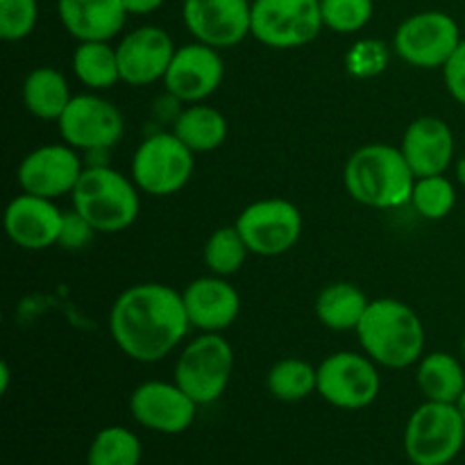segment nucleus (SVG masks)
Listing matches in <instances>:
<instances>
[{"label":"nucleus","mask_w":465,"mask_h":465,"mask_svg":"<svg viewBox=\"0 0 465 465\" xmlns=\"http://www.w3.org/2000/svg\"><path fill=\"white\" fill-rule=\"evenodd\" d=\"M184 298L159 282L123 291L109 312V334L123 354L139 363H157L189 334Z\"/></svg>","instance_id":"1"},{"label":"nucleus","mask_w":465,"mask_h":465,"mask_svg":"<svg viewBox=\"0 0 465 465\" xmlns=\"http://www.w3.org/2000/svg\"><path fill=\"white\" fill-rule=\"evenodd\" d=\"M413 175L402 148L389 143H368L350 154L343 171L348 193L371 209H398L411 203Z\"/></svg>","instance_id":"2"},{"label":"nucleus","mask_w":465,"mask_h":465,"mask_svg":"<svg viewBox=\"0 0 465 465\" xmlns=\"http://www.w3.org/2000/svg\"><path fill=\"white\" fill-rule=\"evenodd\" d=\"M363 354L377 366L400 371L418 363L425 352V327L409 304L393 298L371 300L357 327Z\"/></svg>","instance_id":"3"},{"label":"nucleus","mask_w":465,"mask_h":465,"mask_svg":"<svg viewBox=\"0 0 465 465\" xmlns=\"http://www.w3.org/2000/svg\"><path fill=\"white\" fill-rule=\"evenodd\" d=\"M71 195L73 209L84 216L95 232L103 234H118L132 227L139 216V186L116 168H84Z\"/></svg>","instance_id":"4"},{"label":"nucleus","mask_w":465,"mask_h":465,"mask_svg":"<svg viewBox=\"0 0 465 465\" xmlns=\"http://www.w3.org/2000/svg\"><path fill=\"white\" fill-rule=\"evenodd\" d=\"M463 445L465 422L457 404L425 400L407 420L404 452L413 465H450Z\"/></svg>","instance_id":"5"},{"label":"nucleus","mask_w":465,"mask_h":465,"mask_svg":"<svg viewBox=\"0 0 465 465\" xmlns=\"http://www.w3.org/2000/svg\"><path fill=\"white\" fill-rule=\"evenodd\" d=\"M234 372V350L221 334H200L184 345L173 380L200 404H213L227 391Z\"/></svg>","instance_id":"6"},{"label":"nucleus","mask_w":465,"mask_h":465,"mask_svg":"<svg viewBox=\"0 0 465 465\" xmlns=\"http://www.w3.org/2000/svg\"><path fill=\"white\" fill-rule=\"evenodd\" d=\"M193 154L173 132L148 136L132 157V182L153 198L177 193L193 175Z\"/></svg>","instance_id":"7"},{"label":"nucleus","mask_w":465,"mask_h":465,"mask_svg":"<svg viewBox=\"0 0 465 465\" xmlns=\"http://www.w3.org/2000/svg\"><path fill=\"white\" fill-rule=\"evenodd\" d=\"M325 27L321 0H252V35L272 50L302 48Z\"/></svg>","instance_id":"8"},{"label":"nucleus","mask_w":465,"mask_h":465,"mask_svg":"<svg viewBox=\"0 0 465 465\" xmlns=\"http://www.w3.org/2000/svg\"><path fill=\"white\" fill-rule=\"evenodd\" d=\"M381 377L368 354L334 352L318 366V395L345 411L366 409L380 398Z\"/></svg>","instance_id":"9"},{"label":"nucleus","mask_w":465,"mask_h":465,"mask_svg":"<svg viewBox=\"0 0 465 465\" xmlns=\"http://www.w3.org/2000/svg\"><path fill=\"white\" fill-rule=\"evenodd\" d=\"M461 27L445 12H418L400 23L393 50L416 68H443L461 45Z\"/></svg>","instance_id":"10"},{"label":"nucleus","mask_w":465,"mask_h":465,"mask_svg":"<svg viewBox=\"0 0 465 465\" xmlns=\"http://www.w3.org/2000/svg\"><path fill=\"white\" fill-rule=\"evenodd\" d=\"M234 225L248 243L250 254L280 257L300 241L302 213L291 200L263 198L248 204L239 213Z\"/></svg>","instance_id":"11"},{"label":"nucleus","mask_w":465,"mask_h":465,"mask_svg":"<svg viewBox=\"0 0 465 465\" xmlns=\"http://www.w3.org/2000/svg\"><path fill=\"white\" fill-rule=\"evenodd\" d=\"M64 143L86 153H104L123 139L125 118L121 109L98 94L73 95L57 121Z\"/></svg>","instance_id":"12"},{"label":"nucleus","mask_w":465,"mask_h":465,"mask_svg":"<svg viewBox=\"0 0 465 465\" xmlns=\"http://www.w3.org/2000/svg\"><path fill=\"white\" fill-rule=\"evenodd\" d=\"M200 404L173 381H143L130 395V413L141 427L157 434H184L195 422Z\"/></svg>","instance_id":"13"},{"label":"nucleus","mask_w":465,"mask_h":465,"mask_svg":"<svg viewBox=\"0 0 465 465\" xmlns=\"http://www.w3.org/2000/svg\"><path fill=\"white\" fill-rule=\"evenodd\" d=\"M182 18L195 41L232 48L252 35V0H184Z\"/></svg>","instance_id":"14"},{"label":"nucleus","mask_w":465,"mask_h":465,"mask_svg":"<svg viewBox=\"0 0 465 465\" xmlns=\"http://www.w3.org/2000/svg\"><path fill=\"white\" fill-rule=\"evenodd\" d=\"M82 159L77 150L68 143H48L35 148L18 163V184L23 193L39 195V198L57 200L71 195L80 182Z\"/></svg>","instance_id":"15"},{"label":"nucleus","mask_w":465,"mask_h":465,"mask_svg":"<svg viewBox=\"0 0 465 465\" xmlns=\"http://www.w3.org/2000/svg\"><path fill=\"white\" fill-rule=\"evenodd\" d=\"M225 77L221 53L207 44H186L175 50L173 62L163 75V86L173 100L195 104L216 94Z\"/></svg>","instance_id":"16"},{"label":"nucleus","mask_w":465,"mask_h":465,"mask_svg":"<svg viewBox=\"0 0 465 465\" xmlns=\"http://www.w3.org/2000/svg\"><path fill=\"white\" fill-rule=\"evenodd\" d=\"M175 50L171 35L163 27L143 25L127 32L116 45L121 80L130 86H145L163 80Z\"/></svg>","instance_id":"17"},{"label":"nucleus","mask_w":465,"mask_h":465,"mask_svg":"<svg viewBox=\"0 0 465 465\" xmlns=\"http://www.w3.org/2000/svg\"><path fill=\"white\" fill-rule=\"evenodd\" d=\"M64 212L54 200L21 193L5 209V232L23 250H45L59 241Z\"/></svg>","instance_id":"18"},{"label":"nucleus","mask_w":465,"mask_h":465,"mask_svg":"<svg viewBox=\"0 0 465 465\" xmlns=\"http://www.w3.org/2000/svg\"><path fill=\"white\" fill-rule=\"evenodd\" d=\"M182 298L191 327L204 334H221L241 313L239 291L225 277H198L182 291Z\"/></svg>","instance_id":"19"},{"label":"nucleus","mask_w":465,"mask_h":465,"mask_svg":"<svg viewBox=\"0 0 465 465\" xmlns=\"http://www.w3.org/2000/svg\"><path fill=\"white\" fill-rule=\"evenodd\" d=\"M400 148L413 175L431 177L445 175V171L452 166L457 143H454L452 127L443 118L420 116L409 123Z\"/></svg>","instance_id":"20"},{"label":"nucleus","mask_w":465,"mask_h":465,"mask_svg":"<svg viewBox=\"0 0 465 465\" xmlns=\"http://www.w3.org/2000/svg\"><path fill=\"white\" fill-rule=\"evenodd\" d=\"M64 30L82 41H112L125 27L127 9L123 0H57Z\"/></svg>","instance_id":"21"},{"label":"nucleus","mask_w":465,"mask_h":465,"mask_svg":"<svg viewBox=\"0 0 465 465\" xmlns=\"http://www.w3.org/2000/svg\"><path fill=\"white\" fill-rule=\"evenodd\" d=\"M71 98L73 94L68 80L64 77V73L53 66L35 68L23 80V104L32 116L41 118V121L57 123Z\"/></svg>","instance_id":"22"},{"label":"nucleus","mask_w":465,"mask_h":465,"mask_svg":"<svg viewBox=\"0 0 465 465\" xmlns=\"http://www.w3.org/2000/svg\"><path fill=\"white\" fill-rule=\"evenodd\" d=\"M173 134L193 153H212L225 143L227 118L212 104H189L175 116Z\"/></svg>","instance_id":"23"},{"label":"nucleus","mask_w":465,"mask_h":465,"mask_svg":"<svg viewBox=\"0 0 465 465\" xmlns=\"http://www.w3.org/2000/svg\"><path fill=\"white\" fill-rule=\"evenodd\" d=\"M371 300L357 284L336 282L318 293L316 316L331 331H357Z\"/></svg>","instance_id":"24"},{"label":"nucleus","mask_w":465,"mask_h":465,"mask_svg":"<svg viewBox=\"0 0 465 465\" xmlns=\"http://www.w3.org/2000/svg\"><path fill=\"white\" fill-rule=\"evenodd\" d=\"M418 389L430 402L457 404L465 391V371L448 352H431L418 361Z\"/></svg>","instance_id":"25"},{"label":"nucleus","mask_w":465,"mask_h":465,"mask_svg":"<svg viewBox=\"0 0 465 465\" xmlns=\"http://www.w3.org/2000/svg\"><path fill=\"white\" fill-rule=\"evenodd\" d=\"M73 73L91 91L112 89L121 80L116 48L109 41H82L73 53Z\"/></svg>","instance_id":"26"},{"label":"nucleus","mask_w":465,"mask_h":465,"mask_svg":"<svg viewBox=\"0 0 465 465\" xmlns=\"http://www.w3.org/2000/svg\"><path fill=\"white\" fill-rule=\"evenodd\" d=\"M266 389L280 402H300L318 393V368L304 359H282L268 371Z\"/></svg>","instance_id":"27"},{"label":"nucleus","mask_w":465,"mask_h":465,"mask_svg":"<svg viewBox=\"0 0 465 465\" xmlns=\"http://www.w3.org/2000/svg\"><path fill=\"white\" fill-rule=\"evenodd\" d=\"M143 445L127 427L112 425L94 436L86 452V465H139Z\"/></svg>","instance_id":"28"},{"label":"nucleus","mask_w":465,"mask_h":465,"mask_svg":"<svg viewBox=\"0 0 465 465\" xmlns=\"http://www.w3.org/2000/svg\"><path fill=\"white\" fill-rule=\"evenodd\" d=\"M248 254V243L243 241L241 232L236 230V225L218 227L216 232H212L203 250L204 266L209 268L212 275L218 277H230L239 272Z\"/></svg>","instance_id":"29"},{"label":"nucleus","mask_w":465,"mask_h":465,"mask_svg":"<svg viewBox=\"0 0 465 465\" xmlns=\"http://www.w3.org/2000/svg\"><path fill=\"white\" fill-rule=\"evenodd\" d=\"M411 204L427 221H443L457 204V186L450 177H418L411 193Z\"/></svg>","instance_id":"30"},{"label":"nucleus","mask_w":465,"mask_h":465,"mask_svg":"<svg viewBox=\"0 0 465 465\" xmlns=\"http://www.w3.org/2000/svg\"><path fill=\"white\" fill-rule=\"evenodd\" d=\"M322 23L336 35H354L371 23L375 14L372 0H321Z\"/></svg>","instance_id":"31"},{"label":"nucleus","mask_w":465,"mask_h":465,"mask_svg":"<svg viewBox=\"0 0 465 465\" xmlns=\"http://www.w3.org/2000/svg\"><path fill=\"white\" fill-rule=\"evenodd\" d=\"M39 21L36 0H0V36L5 41H23L35 32Z\"/></svg>","instance_id":"32"},{"label":"nucleus","mask_w":465,"mask_h":465,"mask_svg":"<svg viewBox=\"0 0 465 465\" xmlns=\"http://www.w3.org/2000/svg\"><path fill=\"white\" fill-rule=\"evenodd\" d=\"M389 66V48L377 39H361L345 54V68L354 77H375Z\"/></svg>","instance_id":"33"},{"label":"nucleus","mask_w":465,"mask_h":465,"mask_svg":"<svg viewBox=\"0 0 465 465\" xmlns=\"http://www.w3.org/2000/svg\"><path fill=\"white\" fill-rule=\"evenodd\" d=\"M94 232L95 230L91 227V223L73 209V212L64 213L57 245H62V248L66 250H82L84 245H89L91 239H94Z\"/></svg>","instance_id":"34"},{"label":"nucleus","mask_w":465,"mask_h":465,"mask_svg":"<svg viewBox=\"0 0 465 465\" xmlns=\"http://www.w3.org/2000/svg\"><path fill=\"white\" fill-rule=\"evenodd\" d=\"M443 80L448 86V94L465 107V39L443 66Z\"/></svg>","instance_id":"35"},{"label":"nucleus","mask_w":465,"mask_h":465,"mask_svg":"<svg viewBox=\"0 0 465 465\" xmlns=\"http://www.w3.org/2000/svg\"><path fill=\"white\" fill-rule=\"evenodd\" d=\"M123 5H125L127 14H132V16H145V14L157 12L163 0H123Z\"/></svg>","instance_id":"36"},{"label":"nucleus","mask_w":465,"mask_h":465,"mask_svg":"<svg viewBox=\"0 0 465 465\" xmlns=\"http://www.w3.org/2000/svg\"><path fill=\"white\" fill-rule=\"evenodd\" d=\"M9 366H7V361H3L0 363V393H7V389H9Z\"/></svg>","instance_id":"37"},{"label":"nucleus","mask_w":465,"mask_h":465,"mask_svg":"<svg viewBox=\"0 0 465 465\" xmlns=\"http://www.w3.org/2000/svg\"><path fill=\"white\" fill-rule=\"evenodd\" d=\"M454 173H457V182L465 186V157L459 159L457 166H454Z\"/></svg>","instance_id":"38"},{"label":"nucleus","mask_w":465,"mask_h":465,"mask_svg":"<svg viewBox=\"0 0 465 465\" xmlns=\"http://www.w3.org/2000/svg\"><path fill=\"white\" fill-rule=\"evenodd\" d=\"M457 409H459V413H461V418H463V422H465V391L461 393V398L457 400Z\"/></svg>","instance_id":"39"},{"label":"nucleus","mask_w":465,"mask_h":465,"mask_svg":"<svg viewBox=\"0 0 465 465\" xmlns=\"http://www.w3.org/2000/svg\"><path fill=\"white\" fill-rule=\"evenodd\" d=\"M461 354H463V359H465V334H463V339H461Z\"/></svg>","instance_id":"40"},{"label":"nucleus","mask_w":465,"mask_h":465,"mask_svg":"<svg viewBox=\"0 0 465 465\" xmlns=\"http://www.w3.org/2000/svg\"><path fill=\"white\" fill-rule=\"evenodd\" d=\"M463 32H465V18H463Z\"/></svg>","instance_id":"41"}]
</instances>
